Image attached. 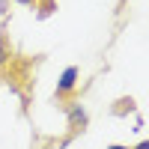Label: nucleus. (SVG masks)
<instances>
[{
  "instance_id": "5",
  "label": "nucleus",
  "mask_w": 149,
  "mask_h": 149,
  "mask_svg": "<svg viewBox=\"0 0 149 149\" xmlns=\"http://www.w3.org/2000/svg\"><path fill=\"white\" fill-rule=\"evenodd\" d=\"M45 3H57V0H36V6H45Z\"/></svg>"
},
{
  "instance_id": "3",
  "label": "nucleus",
  "mask_w": 149,
  "mask_h": 149,
  "mask_svg": "<svg viewBox=\"0 0 149 149\" xmlns=\"http://www.w3.org/2000/svg\"><path fill=\"white\" fill-rule=\"evenodd\" d=\"M69 116H72V125H84L86 122V116H84V107H81V102H72V107H69Z\"/></svg>"
},
{
  "instance_id": "4",
  "label": "nucleus",
  "mask_w": 149,
  "mask_h": 149,
  "mask_svg": "<svg viewBox=\"0 0 149 149\" xmlns=\"http://www.w3.org/2000/svg\"><path fill=\"white\" fill-rule=\"evenodd\" d=\"M15 3H21V6H36V0H15Z\"/></svg>"
},
{
  "instance_id": "7",
  "label": "nucleus",
  "mask_w": 149,
  "mask_h": 149,
  "mask_svg": "<svg viewBox=\"0 0 149 149\" xmlns=\"http://www.w3.org/2000/svg\"><path fill=\"white\" fill-rule=\"evenodd\" d=\"M134 149H149V143H137V146H134Z\"/></svg>"
},
{
  "instance_id": "2",
  "label": "nucleus",
  "mask_w": 149,
  "mask_h": 149,
  "mask_svg": "<svg viewBox=\"0 0 149 149\" xmlns=\"http://www.w3.org/2000/svg\"><path fill=\"white\" fill-rule=\"evenodd\" d=\"M9 57H12V45H9V36L6 33H0V69H3L9 63Z\"/></svg>"
},
{
  "instance_id": "6",
  "label": "nucleus",
  "mask_w": 149,
  "mask_h": 149,
  "mask_svg": "<svg viewBox=\"0 0 149 149\" xmlns=\"http://www.w3.org/2000/svg\"><path fill=\"white\" fill-rule=\"evenodd\" d=\"M107 149H128V146H119V143H113V146H107Z\"/></svg>"
},
{
  "instance_id": "1",
  "label": "nucleus",
  "mask_w": 149,
  "mask_h": 149,
  "mask_svg": "<svg viewBox=\"0 0 149 149\" xmlns=\"http://www.w3.org/2000/svg\"><path fill=\"white\" fill-rule=\"evenodd\" d=\"M78 78H81V69L78 66L63 69V74H60V81H57V98H69L74 90H78Z\"/></svg>"
}]
</instances>
